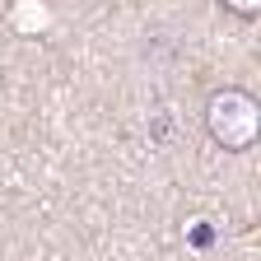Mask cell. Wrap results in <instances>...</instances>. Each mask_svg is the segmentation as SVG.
<instances>
[{
  "mask_svg": "<svg viewBox=\"0 0 261 261\" xmlns=\"http://www.w3.org/2000/svg\"><path fill=\"white\" fill-rule=\"evenodd\" d=\"M205 130L224 154H243L261 140V103L243 84H224L205 98Z\"/></svg>",
  "mask_w": 261,
  "mask_h": 261,
  "instance_id": "obj_1",
  "label": "cell"
},
{
  "mask_svg": "<svg viewBox=\"0 0 261 261\" xmlns=\"http://www.w3.org/2000/svg\"><path fill=\"white\" fill-rule=\"evenodd\" d=\"M219 5H224L228 14H238V19H252V14L261 10V0H219Z\"/></svg>",
  "mask_w": 261,
  "mask_h": 261,
  "instance_id": "obj_2",
  "label": "cell"
}]
</instances>
